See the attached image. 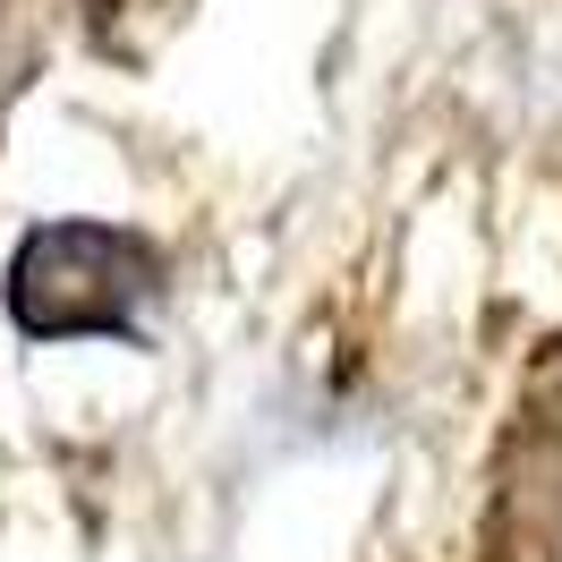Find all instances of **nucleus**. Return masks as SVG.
<instances>
[{"label":"nucleus","mask_w":562,"mask_h":562,"mask_svg":"<svg viewBox=\"0 0 562 562\" xmlns=\"http://www.w3.org/2000/svg\"><path fill=\"white\" fill-rule=\"evenodd\" d=\"M162 256L137 231L111 222H43L26 247L9 256V316L35 341H69V333H128L137 307L154 299Z\"/></svg>","instance_id":"obj_1"}]
</instances>
